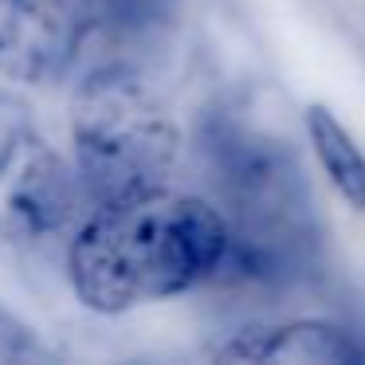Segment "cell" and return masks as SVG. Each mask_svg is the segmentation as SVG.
Returning <instances> with one entry per match:
<instances>
[{"mask_svg": "<svg viewBox=\"0 0 365 365\" xmlns=\"http://www.w3.org/2000/svg\"><path fill=\"white\" fill-rule=\"evenodd\" d=\"M197 161L228 216V247L216 267L224 291L275 294L318 263V220L294 145L224 103L197 122Z\"/></svg>", "mask_w": 365, "mask_h": 365, "instance_id": "1", "label": "cell"}, {"mask_svg": "<svg viewBox=\"0 0 365 365\" xmlns=\"http://www.w3.org/2000/svg\"><path fill=\"white\" fill-rule=\"evenodd\" d=\"M228 216L212 200L153 189L103 205L71 240L67 275L95 314H122L212 283Z\"/></svg>", "mask_w": 365, "mask_h": 365, "instance_id": "2", "label": "cell"}, {"mask_svg": "<svg viewBox=\"0 0 365 365\" xmlns=\"http://www.w3.org/2000/svg\"><path fill=\"white\" fill-rule=\"evenodd\" d=\"M75 169L98 205L161 189L181 153L165 103L126 67L87 75L71 103Z\"/></svg>", "mask_w": 365, "mask_h": 365, "instance_id": "3", "label": "cell"}, {"mask_svg": "<svg viewBox=\"0 0 365 365\" xmlns=\"http://www.w3.org/2000/svg\"><path fill=\"white\" fill-rule=\"evenodd\" d=\"M79 169L32 130H16L0 150V244L36 247L79 208Z\"/></svg>", "mask_w": 365, "mask_h": 365, "instance_id": "4", "label": "cell"}, {"mask_svg": "<svg viewBox=\"0 0 365 365\" xmlns=\"http://www.w3.org/2000/svg\"><path fill=\"white\" fill-rule=\"evenodd\" d=\"M98 24V0H0V79L59 83Z\"/></svg>", "mask_w": 365, "mask_h": 365, "instance_id": "5", "label": "cell"}, {"mask_svg": "<svg viewBox=\"0 0 365 365\" xmlns=\"http://www.w3.org/2000/svg\"><path fill=\"white\" fill-rule=\"evenodd\" d=\"M365 349L346 326L326 318H294L275 326L240 330L216 349V361H310V365H349Z\"/></svg>", "mask_w": 365, "mask_h": 365, "instance_id": "6", "label": "cell"}, {"mask_svg": "<svg viewBox=\"0 0 365 365\" xmlns=\"http://www.w3.org/2000/svg\"><path fill=\"white\" fill-rule=\"evenodd\" d=\"M302 126H307V142L322 165L326 181L334 185V192L354 212H365V150L357 145V138L322 103H310L302 110Z\"/></svg>", "mask_w": 365, "mask_h": 365, "instance_id": "7", "label": "cell"}, {"mask_svg": "<svg viewBox=\"0 0 365 365\" xmlns=\"http://www.w3.org/2000/svg\"><path fill=\"white\" fill-rule=\"evenodd\" d=\"M177 0H98L103 24H110L122 36H145L153 28H161L173 16Z\"/></svg>", "mask_w": 365, "mask_h": 365, "instance_id": "8", "label": "cell"}, {"mask_svg": "<svg viewBox=\"0 0 365 365\" xmlns=\"http://www.w3.org/2000/svg\"><path fill=\"white\" fill-rule=\"evenodd\" d=\"M40 357L43 346L36 341V330L0 302V361H40Z\"/></svg>", "mask_w": 365, "mask_h": 365, "instance_id": "9", "label": "cell"}, {"mask_svg": "<svg viewBox=\"0 0 365 365\" xmlns=\"http://www.w3.org/2000/svg\"><path fill=\"white\" fill-rule=\"evenodd\" d=\"M16 130H24V114H20V106L0 91V150L9 145V138L16 134Z\"/></svg>", "mask_w": 365, "mask_h": 365, "instance_id": "10", "label": "cell"}]
</instances>
